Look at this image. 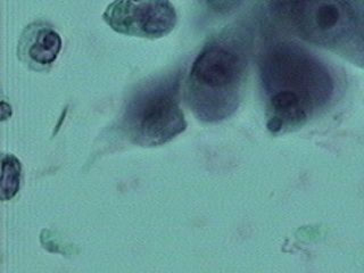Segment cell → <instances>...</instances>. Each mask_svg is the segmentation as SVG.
<instances>
[{"label": "cell", "instance_id": "obj_6", "mask_svg": "<svg viewBox=\"0 0 364 273\" xmlns=\"http://www.w3.org/2000/svg\"><path fill=\"white\" fill-rule=\"evenodd\" d=\"M22 179V165L20 159L13 154H5L3 156L1 171V199L11 200L20 191Z\"/></svg>", "mask_w": 364, "mask_h": 273}, {"label": "cell", "instance_id": "obj_2", "mask_svg": "<svg viewBox=\"0 0 364 273\" xmlns=\"http://www.w3.org/2000/svg\"><path fill=\"white\" fill-rule=\"evenodd\" d=\"M250 66V43L238 31H227L208 41L191 65L187 100L203 122L230 117L242 102Z\"/></svg>", "mask_w": 364, "mask_h": 273}, {"label": "cell", "instance_id": "obj_7", "mask_svg": "<svg viewBox=\"0 0 364 273\" xmlns=\"http://www.w3.org/2000/svg\"><path fill=\"white\" fill-rule=\"evenodd\" d=\"M202 1L215 14L225 15L239 9L245 0H202Z\"/></svg>", "mask_w": 364, "mask_h": 273}, {"label": "cell", "instance_id": "obj_5", "mask_svg": "<svg viewBox=\"0 0 364 273\" xmlns=\"http://www.w3.org/2000/svg\"><path fill=\"white\" fill-rule=\"evenodd\" d=\"M62 46V38L55 28L47 23H31L21 34L17 57L34 71H43L56 62Z\"/></svg>", "mask_w": 364, "mask_h": 273}, {"label": "cell", "instance_id": "obj_4", "mask_svg": "<svg viewBox=\"0 0 364 273\" xmlns=\"http://www.w3.org/2000/svg\"><path fill=\"white\" fill-rule=\"evenodd\" d=\"M102 18L117 33L153 40L166 37L178 22L170 0H114Z\"/></svg>", "mask_w": 364, "mask_h": 273}, {"label": "cell", "instance_id": "obj_1", "mask_svg": "<svg viewBox=\"0 0 364 273\" xmlns=\"http://www.w3.org/2000/svg\"><path fill=\"white\" fill-rule=\"evenodd\" d=\"M259 77L267 102V130L272 134L301 128L335 97L331 68L294 41H279L265 49Z\"/></svg>", "mask_w": 364, "mask_h": 273}, {"label": "cell", "instance_id": "obj_3", "mask_svg": "<svg viewBox=\"0 0 364 273\" xmlns=\"http://www.w3.org/2000/svg\"><path fill=\"white\" fill-rule=\"evenodd\" d=\"M178 74L148 83L129 100L122 129L134 145L159 147L185 132L187 121L180 107Z\"/></svg>", "mask_w": 364, "mask_h": 273}]
</instances>
